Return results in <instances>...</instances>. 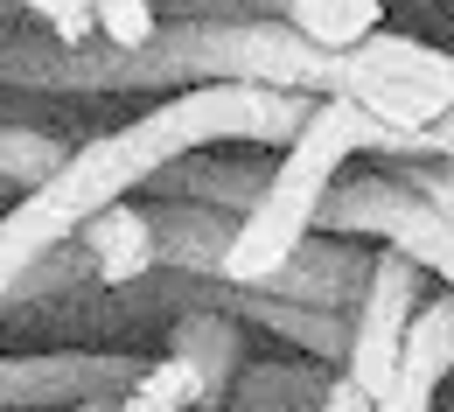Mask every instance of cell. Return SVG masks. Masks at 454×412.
I'll return each mask as SVG.
<instances>
[{
    "instance_id": "6da1fadb",
    "label": "cell",
    "mask_w": 454,
    "mask_h": 412,
    "mask_svg": "<svg viewBox=\"0 0 454 412\" xmlns=\"http://www.w3.org/2000/svg\"><path fill=\"white\" fill-rule=\"evenodd\" d=\"M322 98L308 91H273V84H189L161 98L154 113L133 126H113L98 140H84L77 154H63V168L43 189H28L7 217H0V300L14 294L50 252H63L98 210L126 203V189L168 175L175 161L210 154L224 140H259V147H286Z\"/></svg>"
},
{
    "instance_id": "7a4b0ae2",
    "label": "cell",
    "mask_w": 454,
    "mask_h": 412,
    "mask_svg": "<svg viewBox=\"0 0 454 412\" xmlns=\"http://www.w3.org/2000/svg\"><path fill=\"white\" fill-rule=\"evenodd\" d=\"M356 154H405V147L371 113H356L349 98H322L308 113V126L280 147V168H266V189L252 196V210L231 231V252H224L231 287H266L322 231V210L336 196L342 161H356Z\"/></svg>"
},
{
    "instance_id": "3957f363",
    "label": "cell",
    "mask_w": 454,
    "mask_h": 412,
    "mask_svg": "<svg viewBox=\"0 0 454 412\" xmlns=\"http://www.w3.org/2000/svg\"><path fill=\"white\" fill-rule=\"evenodd\" d=\"M336 98L371 113L405 154L427 161V133L454 113V50H434L419 35L378 28L371 43L336 57Z\"/></svg>"
},
{
    "instance_id": "277c9868",
    "label": "cell",
    "mask_w": 454,
    "mask_h": 412,
    "mask_svg": "<svg viewBox=\"0 0 454 412\" xmlns=\"http://www.w3.org/2000/svg\"><path fill=\"white\" fill-rule=\"evenodd\" d=\"M322 231H336V237H385V252H405L419 273L448 280V294H454V217L434 210L405 175H371V182L336 189L329 210H322Z\"/></svg>"
},
{
    "instance_id": "5b68a950",
    "label": "cell",
    "mask_w": 454,
    "mask_h": 412,
    "mask_svg": "<svg viewBox=\"0 0 454 412\" xmlns=\"http://www.w3.org/2000/svg\"><path fill=\"white\" fill-rule=\"evenodd\" d=\"M427 273L405 259V252H371V280H364V300H356V322H349V356H342V377L371 399L392 392L398 350H405V329L412 315L427 307Z\"/></svg>"
},
{
    "instance_id": "8992f818",
    "label": "cell",
    "mask_w": 454,
    "mask_h": 412,
    "mask_svg": "<svg viewBox=\"0 0 454 412\" xmlns=\"http://www.w3.org/2000/svg\"><path fill=\"white\" fill-rule=\"evenodd\" d=\"M448 377H454V294H441L412 315L398 370H392V392L378 399V412H434V392Z\"/></svg>"
},
{
    "instance_id": "52a82bcc",
    "label": "cell",
    "mask_w": 454,
    "mask_h": 412,
    "mask_svg": "<svg viewBox=\"0 0 454 412\" xmlns=\"http://www.w3.org/2000/svg\"><path fill=\"white\" fill-rule=\"evenodd\" d=\"M189 363V377L203 385V412H217L231 399V385H238V370H245V329H238V315L231 307H189L182 322H175V350Z\"/></svg>"
},
{
    "instance_id": "ba28073f",
    "label": "cell",
    "mask_w": 454,
    "mask_h": 412,
    "mask_svg": "<svg viewBox=\"0 0 454 412\" xmlns=\"http://www.w3.org/2000/svg\"><path fill=\"white\" fill-rule=\"evenodd\" d=\"M84 259H91V273L106 280V287H133V280H147L154 266H161V245H154V224H147V210H133V203H113V210H98L84 231L70 237Z\"/></svg>"
},
{
    "instance_id": "9c48e42d",
    "label": "cell",
    "mask_w": 454,
    "mask_h": 412,
    "mask_svg": "<svg viewBox=\"0 0 454 412\" xmlns=\"http://www.w3.org/2000/svg\"><path fill=\"white\" fill-rule=\"evenodd\" d=\"M147 224H154V245H161V266L196 273V280H224V252H231V231H238L224 210L182 196L168 210H147Z\"/></svg>"
},
{
    "instance_id": "30bf717a",
    "label": "cell",
    "mask_w": 454,
    "mask_h": 412,
    "mask_svg": "<svg viewBox=\"0 0 454 412\" xmlns=\"http://www.w3.org/2000/svg\"><path fill=\"white\" fill-rule=\"evenodd\" d=\"M364 280H371V259H364L349 237H342V245H315V237H308L280 273L266 280V294H286V300H301V307H329V315H336L342 294L364 287Z\"/></svg>"
},
{
    "instance_id": "8fae6325",
    "label": "cell",
    "mask_w": 454,
    "mask_h": 412,
    "mask_svg": "<svg viewBox=\"0 0 454 412\" xmlns=\"http://www.w3.org/2000/svg\"><path fill=\"white\" fill-rule=\"evenodd\" d=\"M280 21L294 35H308L315 50L342 57L385 28V0H280Z\"/></svg>"
},
{
    "instance_id": "7c38bea8",
    "label": "cell",
    "mask_w": 454,
    "mask_h": 412,
    "mask_svg": "<svg viewBox=\"0 0 454 412\" xmlns=\"http://www.w3.org/2000/svg\"><path fill=\"white\" fill-rule=\"evenodd\" d=\"M294 399L308 412H322V399H329V377H308V370H286V363H273V370H252L245 385H238V406L245 412H294Z\"/></svg>"
},
{
    "instance_id": "4fadbf2b",
    "label": "cell",
    "mask_w": 454,
    "mask_h": 412,
    "mask_svg": "<svg viewBox=\"0 0 454 412\" xmlns=\"http://www.w3.org/2000/svg\"><path fill=\"white\" fill-rule=\"evenodd\" d=\"M91 14H98V43L113 50V57H147L168 28L154 21V0H91Z\"/></svg>"
},
{
    "instance_id": "5bb4252c",
    "label": "cell",
    "mask_w": 454,
    "mask_h": 412,
    "mask_svg": "<svg viewBox=\"0 0 454 412\" xmlns=\"http://www.w3.org/2000/svg\"><path fill=\"white\" fill-rule=\"evenodd\" d=\"M0 168L14 182H28V189H43V182L63 168V147L50 133H21V126H14V133H0Z\"/></svg>"
},
{
    "instance_id": "9a60e30c",
    "label": "cell",
    "mask_w": 454,
    "mask_h": 412,
    "mask_svg": "<svg viewBox=\"0 0 454 412\" xmlns=\"http://www.w3.org/2000/svg\"><path fill=\"white\" fill-rule=\"evenodd\" d=\"M21 7H35V21L57 35L63 50H84V43L98 35V14H91V0H21Z\"/></svg>"
},
{
    "instance_id": "2e32d148",
    "label": "cell",
    "mask_w": 454,
    "mask_h": 412,
    "mask_svg": "<svg viewBox=\"0 0 454 412\" xmlns=\"http://www.w3.org/2000/svg\"><path fill=\"white\" fill-rule=\"evenodd\" d=\"M405 182H412L434 210H448V217H454V161H419V168H405Z\"/></svg>"
},
{
    "instance_id": "e0dca14e",
    "label": "cell",
    "mask_w": 454,
    "mask_h": 412,
    "mask_svg": "<svg viewBox=\"0 0 454 412\" xmlns=\"http://www.w3.org/2000/svg\"><path fill=\"white\" fill-rule=\"evenodd\" d=\"M322 412H378V399H371V392H356L349 377H329V399H322Z\"/></svg>"
},
{
    "instance_id": "ac0fdd59",
    "label": "cell",
    "mask_w": 454,
    "mask_h": 412,
    "mask_svg": "<svg viewBox=\"0 0 454 412\" xmlns=\"http://www.w3.org/2000/svg\"><path fill=\"white\" fill-rule=\"evenodd\" d=\"M154 7H161V0H154Z\"/></svg>"
},
{
    "instance_id": "d6986e66",
    "label": "cell",
    "mask_w": 454,
    "mask_h": 412,
    "mask_svg": "<svg viewBox=\"0 0 454 412\" xmlns=\"http://www.w3.org/2000/svg\"><path fill=\"white\" fill-rule=\"evenodd\" d=\"M0 7H7V0H0Z\"/></svg>"
}]
</instances>
